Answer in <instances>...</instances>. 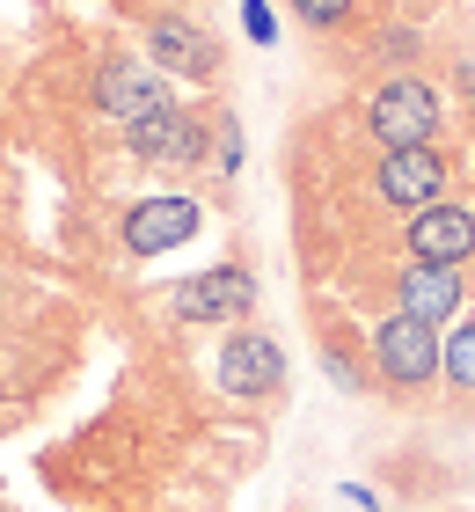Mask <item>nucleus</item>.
I'll list each match as a JSON object with an SVG mask.
<instances>
[{
    "label": "nucleus",
    "mask_w": 475,
    "mask_h": 512,
    "mask_svg": "<svg viewBox=\"0 0 475 512\" xmlns=\"http://www.w3.org/2000/svg\"><path fill=\"white\" fill-rule=\"evenodd\" d=\"M439 374H446L439 322L402 315V308H388V315L373 322V381L388 388V395H432Z\"/></svg>",
    "instance_id": "nucleus-1"
},
{
    "label": "nucleus",
    "mask_w": 475,
    "mask_h": 512,
    "mask_svg": "<svg viewBox=\"0 0 475 512\" xmlns=\"http://www.w3.org/2000/svg\"><path fill=\"white\" fill-rule=\"evenodd\" d=\"M359 118H366V132L380 147H432L439 118H446V96H439V81L424 74V66H410V74H388L373 88L359 103Z\"/></svg>",
    "instance_id": "nucleus-2"
},
{
    "label": "nucleus",
    "mask_w": 475,
    "mask_h": 512,
    "mask_svg": "<svg viewBox=\"0 0 475 512\" xmlns=\"http://www.w3.org/2000/svg\"><path fill=\"white\" fill-rule=\"evenodd\" d=\"M139 37H147V66H161L169 81H198L212 88L227 74V44L212 22H198L190 8H147V22H139Z\"/></svg>",
    "instance_id": "nucleus-3"
},
{
    "label": "nucleus",
    "mask_w": 475,
    "mask_h": 512,
    "mask_svg": "<svg viewBox=\"0 0 475 512\" xmlns=\"http://www.w3.org/2000/svg\"><path fill=\"white\" fill-rule=\"evenodd\" d=\"M212 139H220V118H198V110H161V118L125 125V154L139 169H205Z\"/></svg>",
    "instance_id": "nucleus-4"
},
{
    "label": "nucleus",
    "mask_w": 475,
    "mask_h": 512,
    "mask_svg": "<svg viewBox=\"0 0 475 512\" xmlns=\"http://www.w3.org/2000/svg\"><path fill=\"white\" fill-rule=\"evenodd\" d=\"M205 227V205L183 198V191H154V198H132L125 227H117V249L132 256V264H147V256H169L183 249L190 235Z\"/></svg>",
    "instance_id": "nucleus-5"
},
{
    "label": "nucleus",
    "mask_w": 475,
    "mask_h": 512,
    "mask_svg": "<svg viewBox=\"0 0 475 512\" xmlns=\"http://www.w3.org/2000/svg\"><path fill=\"white\" fill-rule=\"evenodd\" d=\"M373 198L388 205L395 220L439 205L446 198V154L439 147H380V161H373Z\"/></svg>",
    "instance_id": "nucleus-6"
},
{
    "label": "nucleus",
    "mask_w": 475,
    "mask_h": 512,
    "mask_svg": "<svg viewBox=\"0 0 475 512\" xmlns=\"http://www.w3.org/2000/svg\"><path fill=\"white\" fill-rule=\"evenodd\" d=\"M88 96H95V110H103V118H117V125H139V118H161V110H176L169 74H161V66H139V59H125V52L95 66Z\"/></svg>",
    "instance_id": "nucleus-7"
},
{
    "label": "nucleus",
    "mask_w": 475,
    "mask_h": 512,
    "mask_svg": "<svg viewBox=\"0 0 475 512\" xmlns=\"http://www.w3.org/2000/svg\"><path fill=\"white\" fill-rule=\"evenodd\" d=\"M220 388L234 403H278L285 395V344L271 330H234L220 344Z\"/></svg>",
    "instance_id": "nucleus-8"
},
{
    "label": "nucleus",
    "mask_w": 475,
    "mask_h": 512,
    "mask_svg": "<svg viewBox=\"0 0 475 512\" xmlns=\"http://www.w3.org/2000/svg\"><path fill=\"white\" fill-rule=\"evenodd\" d=\"M256 271L249 264H212V271H198V278H183V286L169 293V308L183 315V322H249L256 315Z\"/></svg>",
    "instance_id": "nucleus-9"
},
{
    "label": "nucleus",
    "mask_w": 475,
    "mask_h": 512,
    "mask_svg": "<svg viewBox=\"0 0 475 512\" xmlns=\"http://www.w3.org/2000/svg\"><path fill=\"white\" fill-rule=\"evenodd\" d=\"M402 256L446 264V271L475 264V213L461 198H439V205H424V213H410V220H402Z\"/></svg>",
    "instance_id": "nucleus-10"
},
{
    "label": "nucleus",
    "mask_w": 475,
    "mask_h": 512,
    "mask_svg": "<svg viewBox=\"0 0 475 512\" xmlns=\"http://www.w3.org/2000/svg\"><path fill=\"white\" fill-rule=\"evenodd\" d=\"M388 300L402 315H424V322H461L468 278L446 271V264H417V256H402V264L388 271Z\"/></svg>",
    "instance_id": "nucleus-11"
},
{
    "label": "nucleus",
    "mask_w": 475,
    "mask_h": 512,
    "mask_svg": "<svg viewBox=\"0 0 475 512\" xmlns=\"http://www.w3.org/2000/svg\"><path fill=\"white\" fill-rule=\"evenodd\" d=\"M446 388H454V395H475V315H461L454 337H446Z\"/></svg>",
    "instance_id": "nucleus-12"
},
{
    "label": "nucleus",
    "mask_w": 475,
    "mask_h": 512,
    "mask_svg": "<svg viewBox=\"0 0 475 512\" xmlns=\"http://www.w3.org/2000/svg\"><path fill=\"white\" fill-rule=\"evenodd\" d=\"M351 8H359V0H293V15L307 22V30H344Z\"/></svg>",
    "instance_id": "nucleus-13"
},
{
    "label": "nucleus",
    "mask_w": 475,
    "mask_h": 512,
    "mask_svg": "<svg viewBox=\"0 0 475 512\" xmlns=\"http://www.w3.org/2000/svg\"><path fill=\"white\" fill-rule=\"evenodd\" d=\"M322 366H329V381H337L344 395H359V388H366V366H359V359H351V352H344V344H322Z\"/></svg>",
    "instance_id": "nucleus-14"
},
{
    "label": "nucleus",
    "mask_w": 475,
    "mask_h": 512,
    "mask_svg": "<svg viewBox=\"0 0 475 512\" xmlns=\"http://www.w3.org/2000/svg\"><path fill=\"white\" fill-rule=\"evenodd\" d=\"M380 52H388V59H410L417 37H410V30H388V37H380Z\"/></svg>",
    "instance_id": "nucleus-15"
},
{
    "label": "nucleus",
    "mask_w": 475,
    "mask_h": 512,
    "mask_svg": "<svg viewBox=\"0 0 475 512\" xmlns=\"http://www.w3.org/2000/svg\"><path fill=\"white\" fill-rule=\"evenodd\" d=\"M454 88H461V96H475V52L454 59Z\"/></svg>",
    "instance_id": "nucleus-16"
}]
</instances>
